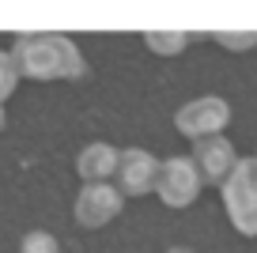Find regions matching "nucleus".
Wrapping results in <instances>:
<instances>
[{"mask_svg":"<svg viewBox=\"0 0 257 253\" xmlns=\"http://www.w3.org/2000/svg\"><path fill=\"white\" fill-rule=\"evenodd\" d=\"M227 121H231V106H227V98H219V95L193 98V102H185L182 110L174 113V129L182 136H189V140L223 136Z\"/></svg>","mask_w":257,"mask_h":253,"instance_id":"obj_4","label":"nucleus"},{"mask_svg":"<svg viewBox=\"0 0 257 253\" xmlns=\"http://www.w3.org/2000/svg\"><path fill=\"white\" fill-rule=\"evenodd\" d=\"M144 42L152 46V53L159 57H174L189 46V34L185 31H144Z\"/></svg>","mask_w":257,"mask_h":253,"instance_id":"obj_9","label":"nucleus"},{"mask_svg":"<svg viewBox=\"0 0 257 253\" xmlns=\"http://www.w3.org/2000/svg\"><path fill=\"white\" fill-rule=\"evenodd\" d=\"M16 83H19L16 61H12V53H0V106H4V98L16 91Z\"/></svg>","mask_w":257,"mask_h":253,"instance_id":"obj_11","label":"nucleus"},{"mask_svg":"<svg viewBox=\"0 0 257 253\" xmlns=\"http://www.w3.org/2000/svg\"><path fill=\"white\" fill-rule=\"evenodd\" d=\"M4 125H8V113H4V106H0V129H4Z\"/></svg>","mask_w":257,"mask_h":253,"instance_id":"obj_14","label":"nucleus"},{"mask_svg":"<svg viewBox=\"0 0 257 253\" xmlns=\"http://www.w3.org/2000/svg\"><path fill=\"white\" fill-rule=\"evenodd\" d=\"M193 166L201 170L204 185H223L227 174L234 170L238 155H234V144L227 136H204V140H193Z\"/></svg>","mask_w":257,"mask_h":253,"instance_id":"obj_7","label":"nucleus"},{"mask_svg":"<svg viewBox=\"0 0 257 253\" xmlns=\"http://www.w3.org/2000/svg\"><path fill=\"white\" fill-rule=\"evenodd\" d=\"M216 42L227 46V49H253L257 31H216Z\"/></svg>","mask_w":257,"mask_h":253,"instance_id":"obj_12","label":"nucleus"},{"mask_svg":"<svg viewBox=\"0 0 257 253\" xmlns=\"http://www.w3.org/2000/svg\"><path fill=\"white\" fill-rule=\"evenodd\" d=\"M204 182H201V170L193 166L189 155H174V159H163L159 163V178H155V193L167 208H189L193 200L201 197Z\"/></svg>","mask_w":257,"mask_h":253,"instance_id":"obj_3","label":"nucleus"},{"mask_svg":"<svg viewBox=\"0 0 257 253\" xmlns=\"http://www.w3.org/2000/svg\"><path fill=\"white\" fill-rule=\"evenodd\" d=\"M155 178H159V159L144 148H125L117 155V182L121 197H148L155 193Z\"/></svg>","mask_w":257,"mask_h":253,"instance_id":"obj_5","label":"nucleus"},{"mask_svg":"<svg viewBox=\"0 0 257 253\" xmlns=\"http://www.w3.org/2000/svg\"><path fill=\"white\" fill-rule=\"evenodd\" d=\"M19 253H61V245H57V238L49 230H31L19 242Z\"/></svg>","mask_w":257,"mask_h":253,"instance_id":"obj_10","label":"nucleus"},{"mask_svg":"<svg viewBox=\"0 0 257 253\" xmlns=\"http://www.w3.org/2000/svg\"><path fill=\"white\" fill-rule=\"evenodd\" d=\"M167 253H197V249H189V245H170Z\"/></svg>","mask_w":257,"mask_h":253,"instance_id":"obj_13","label":"nucleus"},{"mask_svg":"<svg viewBox=\"0 0 257 253\" xmlns=\"http://www.w3.org/2000/svg\"><path fill=\"white\" fill-rule=\"evenodd\" d=\"M12 61L19 68V79H38V83L87 76V61L68 34H49V31L19 34L12 42Z\"/></svg>","mask_w":257,"mask_h":253,"instance_id":"obj_1","label":"nucleus"},{"mask_svg":"<svg viewBox=\"0 0 257 253\" xmlns=\"http://www.w3.org/2000/svg\"><path fill=\"white\" fill-rule=\"evenodd\" d=\"M219 193H223V208L234 230L246 238H257V155L238 159L227 182L219 185Z\"/></svg>","mask_w":257,"mask_h":253,"instance_id":"obj_2","label":"nucleus"},{"mask_svg":"<svg viewBox=\"0 0 257 253\" xmlns=\"http://www.w3.org/2000/svg\"><path fill=\"white\" fill-rule=\"evenodd\" d=\"M121 208H125V197H121L117 185L98 182V185H83L80 197H76V223L87 230L106 227L110 219H117Z\"/></svg>","mask_w":257,"mask_h":253,"instance_id":"obj_6","label":"nucleus"},{"mask_svg":"<svg viewBox=\"0 0 257 253\" xmlns=\"http://www.w3.org/2000/svg\"><path fill=\"white\" fill-rule=\"evenodd\" d=\"M117 155L121 151L106 140H95L76 155V174H80L83 185H98V182H110L117 174Z\"/></svg>","mask_w":257,"mask_h":253,"instance_id":"obj_8","label":"nucleus"}]
</instances>
